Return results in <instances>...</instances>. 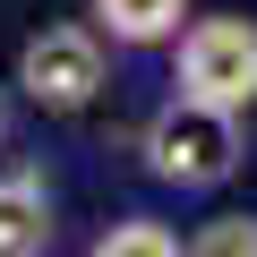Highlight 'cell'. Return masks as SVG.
<instances>
[{
  "instance_id": "8",
  "label": "cell",
  "mask_w": 257,
  "mask_h": 257,
  "mask_svg": "<svg viewBox=\"0 0 257 257\" xmlns=\"http://www.w3.org/2000/svg\"><path fill=\"white\" fill-rule=\"evenodd\" d=\"M0 146H9V86H0Z\"/></svg>"
},
{
  "instance_id": "1",
  "label": "cell",
  "mask_w": 257,
  "mask_h": 257,
  "mask_svg": "<svg viewBox=\"0 0 257 257\" xmlns=\"http://www.w3.org/2000/svg\"><path fill=\"white\" fill-rule=\"evenodd\" d=\"M146 172L163 189H223L240 172V111H214V103H189L172 94L155 120H146V138H138Z\"/></svg>"
},
{
  "instance_id": "4",
  "label": "cell",
  "mask_w": 257,
  "mask_h": 257,
  "mask_svg": "<svg viewBox=\"0 0 257 257\" xmlns=\"http://www.w3.org/2000/svg\"><path fill=\"white\" fill-rule=\"evenodd\" d=\"M52 240H60L52 180L35 163H9V172H0V257H43Z\"/></svg>"
},
{
  "instance_id": "2",
  "label": "cell",
  "mask_w": 257,
  "mask_h": 257,
  "mask_svg": "<svg viewBox=\"0 0 257 257\" xmlns=\"http://www.w3.org/2000/svg\"><path fill=\"white\" fill-rule=\"evenodd\" d=\"M180 77H172V94H189V103H214V111H248L257 103V18H189L180 35Z\"/></svg>"
},
{
  "instance_id": "6",
  "label": "cell",
  "mask_w": 257,
  "mask_h": 257,
  "mask_svg": "<svg viewBox=\"0 0 257 257\" xmlns=\"http://www.w3.org/2000/svg\"><path fill=\"white\" fill-rule=\"evenodd\" d=\"M86 257H180V231L155 214H120V223H103V240Z\"/></svg>"
},
{
  "instance_id": "5",
  "label": "cell",
  "mask_w": 257,
  "mask_h": 257,
  "mask_svg": "<svg viewBox=\"0 0 257 257\" xmlns=\"http://www.w3.org/2000/svg\"><path fill=\"white\" fill-rule=\"evenodd\" d=\"M86 26L103 43H128V52H155L189 26V0H86Z\"/></svg>"
},
{
  "instance_id": "7",
  "label": "cell",
  "mask_w": 257,
  "mask_h": 257,
  "mask_svg": "<svg viewBox=\"0 0 257 257\" xmlns=\"http://www.w3.org/2000/svg\"><path fill=\"white\" fill-rule=\"evenodd\" d=\"M180 257H257V214H214V223H197Z\"/></svg>"
},
{
  "instance_id": "3",
  "label": "cell",
  "mask_w": 257,
  "mask_h": 257,
  "mask_svg": "<svg viewBox=\"0 0 257 257\" xmlns=\"http://www.w3.org/2000/svg\"><path fill=\"white\" fill-rule=\"evenodd\" d=\"M103 77H111V60H103V35L94 26H43V35H26L18 43V103H35V111H86L94 94H103Z\"/></svg>"
}]
</instances>
